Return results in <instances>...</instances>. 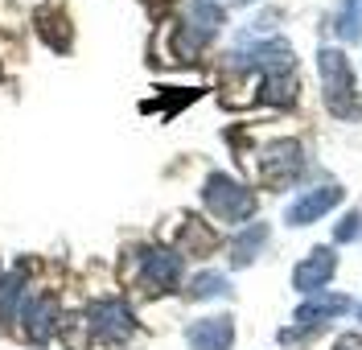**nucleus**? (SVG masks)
I'll list each match as a JSON object with an SVG mask.
<instances>
[{"label":"nucleus","instance_id":"f257e3e1","mask_svg":"<svg viewBox=\"0 0 362 350\" xmlns=\"http://www.w3.org/2000/svg\"><path fill=\"white\" fill-rule=\"evenodd\" d=\"M317 70H321V87H325V103L338 112V116L354 119L362 116V99L354 91V70H350V58L334 46H321L317 54Z\"/></svg>","mask_w":362,"mask_h":350},{"label":"nucleus","instance_id":"f03ea898","mask_svg":"<svg viewBox=\"0 0 362 350\" xmlns=\"http://www.w3.org/2000/svg\"><path fill=\"white\" fill-rule=\"evenodd\" d=\"M202 202L210 206L214 218L223 223H243L255 214V194H251L243 182H235L230 173H210L202 186Z\"/></svg>","mask_w":362,"mask_h":350},{"label":"nucleus","instance_id":"7ed1b4c3","mask_svg":"<svg viewBox=\"0 0 362 350\" xmlns=\"http://www.w3.org/2000/svg\"><path fill=\"white\" fill-rule=\"evenodd\" d=\"M87 329L95 342H103V346H115V342H128L132 338V309L119 301V297H103V301H90L87 309Z\"/></svg>","mask_w":362,"mask_h":350},{"label":"nucleus","instance_id":"20e7f679","mask_svg":"<svg viewBox=\"0 0 362 350\" xmlns=\"http://www.w3.org/2000/svg\"><path fill=\"white\" fill-rule=\"evenodd\" d=\"M305 173V148L300 140H272L259 153V177L268 186H288L293 177Z\"/></svg>","mask_w":362,"mask_h":350},{"label":"nucleus","instance_id":"39448f33","mask_svg":"<svg viewBox=\"0 0 362 350\" xmlns=\"http://www.w3.org/2000/svg\"><path fill=\"white\" fill-rule=\"evenodd\" d=\"M235 58V66H255L264 70V78L268 74H293V46L288 42H280V37H272V42H255V46L239 49V54H230Z\"/></svg>","mask_w":362,"mask_h":350},{"label":"nucleus","instance_id":"423d86ee","mask_svg":"<svg viewBox=\"0 0 362 350\" xmlns=\"http://www.w3.org/2000/svg\"><path fill=\"white\" fill-rule=\"evenodd\" d=\"M181 280V256L169 247H144L140 252V284L153 293H169Z\"/></svg>","mask_w":362,"mask_h":350},{"label":"nucleus","instance_id":"0eeeda50","mask_svg":"<svg viewBox=\"0 0 362 350\" xmlns=\"http://www.w3.org/2000/svg\"><path fill=\"white\" fill-rule=\"evenodd\" d=\"M338 202H341V186L300 189V198H293L288 210H284V223H288V227H309V223H317L321 214H329Z\"/></svg>","mask_w":362,"mask_h":350},{"label":"nucleus","instance_id":"6e6552de","mask_svg":"<svg viewBox=\"0 0 362 350\" xmlns=\"http://www.w3.org/2000/svg\"><path fill=\"white\" fill-rule=\"evenodd\" d=\"M350 309V301L341 297V293H313V301H305L300 309H296V329H284L280 338L284 342H293L296 334H305V329H317V326H325V322H334L338 313H346Z\"/></svg>","mask_w":362,"mask_h":350},{"label":"nucleus","instance_id":"1a4fd4ad","mask_svg":"<svg viewBox=\"0 0 362 350\" xmlns=\"http://www.w3.org/2000/svg\"><path fill=\"white\" fill-rule=\"evenodd\" d=\"M334 272H338L334 247H313V252L293 268V284H296V293H309V297H313V293H321V288L334 280Z\"/></svg>","mask_w":362,"mask_h":350},{"label":"nucleus","instance_id":"9d476101","mask_svg":"<svg viewBox=\"0 0 362 350\" xmlns=\"http://www.w3.org/2000/svg\"><path fill=\"white\" fill-rule=\"evenodd\" d=\"M185 342L189 350H230L235 346V322L230 317H202L185 329Z\"/></svg>","mask_w":362,"mask_h":350},{"label":"nucleus","instance_id":"9b49d317","mask_svg":"<svg viewBox=\"0 0 362 350\" xmlns=\"http://www.w3.org/2000/svg\"><path fill=\"white\" fill-rule=\"evenodd\" d=\"M17 317L25 322V334L33 342H45L58 329V301L54 297H25L21 309H17Z\"/></svg>","mask_w":362,"mask_h":350},{"label":"nucleus","instance_id":"f8f14e48","mask_svg":"<svg viewBox=\"0 0 362 350\" xmlns=\"http://www.w3.org/2000/svg\"><path fill=\"white\" fill-rule=\"evenodd\" d=\"M264 243H268V223H247L243 231L235 235V243H230V264L247 268L251 259L264 252Z\"/></svg>","mask_w":362,"mask_h":350},{"label":"nucleus","instance_id":"ddd939ff","mask_svg":"<svg viewBox=\"0 0 362 350\" xmlns=\"http://www.w3.org/2000/svg\"><path fill=\"white\" fill-rule=\"evenodd\" d=\"M334 29H338L341 42H362V0H341Z\"/></svg>","mask_w":362,"mask_h":350},{"label":"nucleus","instance_id":"4468645a","mask_svg":"<svg viewBox=\"0 0 362 350\" xmlns=\"http://www.w3.org/2000/svg\"><path fill=\"white\" fill-rule=\"evenodd\" d=\"M296 91H300V87H296L293 74H268L259 99H264V103H276V107H288V103H296Z\"/></svg>","mask_w":362,"mask_h":350},{"label":"nucleus","instance_id":"2eb2a0df","mask_svg":"<svg viewBox=\"0 0 362 350\" xmlns=\"http://www.w3.org/2000/svg\"><path fill=\"white\" fill-rule=\"evenodd\" d=\"M226 293H230V284H226L223 272H198L189 280V297L194 301H210V297H226Z\"/></svg>","mask_w":362,"mask_h":350},{"label":"nucleus","instance_id":"dca6fc26","mask_svg":"<svg viewBox=\"0 0 362 350\" xmlns=\"http://www.w3.org/2000/svg\"><path fill=\"white\" fill-rule=\"evenodd\" d=\"M358 231H362V214L350 210L338 227H334V243H350V239H358Z\"/></svg>","mask_w":362,"mask_h":350},{"label":"nucleus","instance_id":"f3484780","mask_svg":"<svg viewBox=\"0 0 362 350\" xmlns=\"http://www.w3.org/2000/svg\"><path fill=\"white\" fill-rule=\"evenodd\" d=\"M334 350H362V334H346V338H338Z\"/></svg>","mask_w":362,"mask_h":350},{"label":"nucleus","instance_id":"a211bd4d","mask_svg":"<svg viewBox=\"0 0 362 350\" xmlns=\"http://www.w3.org/2000/svg\"><path fill=\"white\" fill-rule=\"evenodd\" d=\"M358 317H362V305H358Z\"/></svg>","mask_w":362,"mask_h":350}]
</instances>
